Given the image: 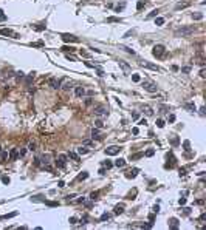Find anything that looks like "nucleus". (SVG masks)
<instances>
[{
  "label": "nucleus",
  "mask_w": 206,
  "mask_h": 230,
  "mask_svg": "<svg viewBox=\"0 0 206 230\" xmlns=\"http://www.w3.org/2000/svg\"><path fill=\"white\" fill-rule=\"evenodd\" d=\"M192 32H194V28L192 26H188V28H178V30L175 31V36H189V34H192Z\"/></svg>",
  "instance_id": "obj_1"
},
{
  "label": "nucleus",
  "mask_w": 206,
  "mask_h": 230,
  "mask_svg": "<svg viewBox=\"0 0 206 230\" xmlns=\"http://www.w3.org/2000/svg\"><path fill=\"white\" fill-rule=\"evenodd\" d=\"M95 114H96V116H99V118H104V116H107V114H108L107 107H104V105H98V107L95 108Z\"/></svg>",
  "instance_id": "obj_2"
},
{
  "label": "nucleus",
  "mask_w": 206,
  "mask_h": 230,
  "mask_svg": "<svg viewBox=\"0 0 206 230\" xmlns=\"http://www.w3.org/2000/svg\"><path fill=\"white\" fill-rule=\"evenodd\" d=\"M164 51H166V48L163 47V45H155L153 49H152V54L155 57H161L163 54H164Z\"/></svg>",
  "instance_id": "obj_3"
},
{
  "label": "nucleus",
  "mask_w": 206,
  "mask_h": 230,
  "mask_svg": "<svg viewBox=\"0 0 206 230\" xmlns=\"http://www.w3.org/2000/svg\"><path fill=\"white\" fill-rule=\"evenodd\" d=\"M121 150H123V148L118 147V145H112V147L106 148V154H107V156H115V154H118Z\"/></svg>",
  "instance_id": "obj_4"
},
{
  "label": "nucleus",
  "mask_w": 206,
  "mask_h": 230,
  "mask_svg": "<svg viewBox=\"0 0 206 230\" xmlns=\"http://www.w3.org/2000/svg\"><path fill=\"white\" fill-rule=\"evenodd\" d=\"M143 88H144L146 91H149V93H157L158 87L155 85V83H152V82H144L143 83Z\"/></svg>",
  "instance_id": "obj_5"
},
{
  "label": "nucleus",
  "mask_w": 206,
  "mask_h": 230,
  "mask_svg": "<svg viewBox=\"0 0 206 230\" xmlns=\"http://www.w3.org/2000/svg\"><path fill=\"white\" fill-rule=\"evenodd\" d=\"M0 34L2 36H11L12 39H19V34L14 32L12 30H9V28H2V30H0Z\"/></svg>",
  "instance_id": "obj_6"
},
{
  "label": "nucleus",
  "mask_w": 206,
  "mask_h": 230,
  "mask_svg": "<svg viewBox=\"0 0 206 230\" xmlns=\"http://www.w3.org/2000/svg\"><path fill=\"white\" fill-rule=\"evenodd\" d=\"M56 164H57L59 168H65V165H67V156H65V154H59Z\"/></svg>",
  "instance_id": "obj_7"
},
{
  "label": "nucleus",
  "mask_w": 206,
  "mask_h": 230,
  "mask_svg": "<svg viewBox=\"0 0 206 230\" xmlns=\"http://www.w3.org/2000/svg\"><path fill=\"white\" fill-rule=\"evenodd\" d=\"M48 83H50V87H51V88H54V90H59V88H61V85H62L61 80H59V79H54V77L50 79Z\"/></svg>",
  "instance_id": "obj_8"
},
{
  "label": "nucleus",
  "mask_w": 206,
  "mask_h": 230,
  "mask_svg": "<svg viewBox=\"0 0 206 230\" xmlns=\"http://www.w3.org/2000/svg\"><path fill=\"white\" fill-rule=\"evenodd\" d=\"M62 40L64 42H78V37H74L73 34H62Z\"/></svg>",
  "instance_id": "obj_9"
},
{
  "label": "nucleus",
  "mask_w": 206,
  "mask_h": 230,
  "mask_svg": "<svg viewBox=\"0 0 206 230\" xmlns=\"http://www.w3.org/2000/svg\"><path fill=\"white\" fill-rule=\"evenodd\" d=\"M141 65H143V66H147V68H150V70H155V71H158V66H157V65L150 63V62H147V60L141 62Z\"/></svg>",
  "instance_id": "obj_10"
},
{
  "label": "nucleus",
  "mask_w": 206,
  "mask_h": 230,
  "mask_svg": "<svg viewBox=\"0 0 206 230\" xmlns=\"http://www.w3.org/2000/svg\"><path fill=\"white\" fill-rule=\"evenodd\" d=\"M74 93H76V96H78V97H84V96H85V90H84L82 87H76Z\"/></svg>",
  "instance_id": "obj_11"
},
{
  "label": "nucleus",
  "mask_w": 206,
  "mask_h": 230,
  "mask_svg": "<svg viewBox=\"0 0 206 230\" xmlns=\"http://www.w3.org/2000/svg\"><path fill=\"white\" fill-rule=\"evenodd\" d=\"M19 158V151H17V148H12L11 151H9V159L11 161H14V159H17Z\"/></svg>",
  "instance_id": "obj_12"
},
{
  "label": "nucleus",
  "mask_w": 206,
  "mask_h": 230,
  "mask_svg": "<svg viewBox=\"0 0 206 230\" xmlns=\"http://www.w3.org/2000/svg\"><path fill=\"white\" fill-rule=\"evenodd\" d=\"M115 165L118 167V168H123V167L125 165V159H123V158H119V159L115 161Z\"/></svg>",
  "instance_id": "obj_13"
},
{
  "label": "nucleus",
  "mask_w": 206,
  "mask_h": 230,
  "mask_svg": "<svg viewBox=\"0 0 206 230\" xmlns=\"http://www.w3.org/2000/svg\"><path fill=\"white\" fill-rule=\"evenodd\" d=\"M169 225H170V229H178V219H177V218H170Z\"/></svg>",
  "instance_id": "obj_14"
},
{
  "label": "nucleus",
  "mask_w": 206,
  "mask_h": 230,
  "mask_svg": "<svg viewBox=\"0 0 206 230\" xmlns=\"http://www.w3.org/2000/svg\"><path fill=\"white\" fill-rule=\"evenodd\" d=\"M91 137H93V139H101V136H99V130L98 128H93V130H91Z\"/></svg>",
  "instance_id": "obj_15"
},
{
  "label": "nucleus",
  "mask_w": 206,
  "mask_h": 230,
  "mask_svg": "<svg viewBox=\"0 0 206 230\" xmlns=\"http://www.w3.org/2000/svg\"><path fill=\"white\" fill-rule=\"evenodd\" d=\"M138 171H140L138 168H132V170H130L129 173H127V178H135L136 174H138Z\"/></svg>",
  "instance_id": "obj_16"
},
{
  "label": "nucleus",
  "mask_w": 206,
  "mask_h": 230,
  "mask_svg": "<svg viewBox=\"0 0 206 230\" xmlns=\"http://www.w3.org/2000/svg\"><path fill=\"white\" fill-rule=\"evenodd\" d=\"M106 22H107V23H115V22H116V23H119V22H121V19H119V17H107Z\"/></svg>",
  "instance_id": "obj_17"
},
{
  "label": "nucleus",
  "mask_w": 206,
  "mask_h": 230,
  "mask_svg": "<svg viewBox=\"0 0 206 230\" xmlns=\"http://www.w3.org/2000/svg\"><path fill=\"white\" fill-rule=\"evenodd\" d=\"M189 6V2H183V3H178V5L175 6V9L178 11V9H183V8H188Z\"/></svg>",
  "instance_id": "obj_18"
},
{
  "label": "nucleus",
  "mask_w": 206,
  "mask_h": 230,
  "mask_svg": "<svg viewBox=\"0 0 206 230\" xmlns=\"http://www.w3.org/2000/svg\"><path fill=\"white\" fill-rule=\"evenodd\" d=\"M68 158H71L73 161H79V154L74 153V151H70V153H68Z\"/></svg>",
  "instance_id": "obj_19"
},
{
  "label": "nucleus",
  "mask_w": 206,
  "mask_h": 230,
  "mask_svg": "<svg viewBox=\"0 0 206 230\" xmlns=\"http://www.w3.org/2000/svg\"><path fill=\"white\" fill-rule=\"evenodd\" d=\"M87 178H88V173H87V171H82V173L78 176V179H79V181H85Z\"/></svg>",
  "instance_id": "obj_20"
},
{
  "label": "nucleus",
  "mask_w": 206,
  "mask_h": 230,
  "mask_svg": "<svg viewBox=\"0 0 206 230\" xmlns=\"http://www.w3.org/2000/svg\"><path fill=\"white\" fill-rule=\"evenodd\" d=\"M144 156V153H135V154H130V159H140V158H143Z\"/></svg>",
  "instance_id": "obj_21"
},
{
  "label": "nucleus",
  "mask_w": 206,
  "mask_h": 230,
  "mask_svg": "<svg viewBox=\"0 0 206 230\" xmlns=\"http://www.w3.org/2000/svg\"><path fill=\"white\" fill-rule=\"evenodd\" d=\"M119 66H121V68H123V70L125 71V73H129V71H130V68H129V65L125 63V62H119Z\"/></svg>",
  "instance_id": "obj_22"
},
{
  "label": "nucleus",
  "mask_w": 206,
  "mask_h": 230,
  "mask_svg": "<svg viewBox=\"0 0 206 230\" xmlns=\"http://www.w3.org/2000/svg\"><path fill=\"white\" fill-rule=\"evenodd\" d=\"M87 151H88V148L85 147V145H82V147H79V148H78V153H79V154H85Z\"/></svg>",
  "instance_id": "obj_23"
},
{
  "label": "nucleus",
  "mask_w": 206,
  "mask_h": 230,
  "mask_svg": "<svg viewBox=\"0 0 206 230\" xmlns=\"http://www.w3.org/2000/svg\"><path fill=\"white\" fill-rule=\"evenodd\" d=\"M143 110L146 111V114H147V116H152V114H153V110H152L150 107H143Z\"/></svg>",
  "instance_id": "obj_24"
},
{
  "label": "nucleus",
  "mask_w": 206,
  "mask_h": 230,
  "mask_svg": "<svg viewBox=\"0 0 206 230\" xmlns=\"http://www.w3.org/2000/svg\"><path fill=\"white\" fill-rule=\"evenodd\" d=\"M61 87L64 90H71V88H73V83H71V82H65L64 85H61Z\"/></svg>",
  "instance_id": "obj_25"
},
{
  "label": "nucleus",
  "mask_w": 206,
  "mask_h": 230,
  "mask_svg": "<svg viewBox=\"0 0 206 230\" xmlns=\"http://www.w3.org/2000/svg\"><path fill=\"white\" fill-rule=\"evenodd\" d=\"M192 19L194 20H201L203 19V14H201V12H195V14H192Z\"/></svg>",
  "instance_id": "obj_26"
},
{
  "label": "nucleus",
  "mask_w": 206,
  "mask_h": 230,
  "mask_svg": "<svg viewBox=\"0 0 206 230\" xmlns=\"http://www.w3.org/2000/svg\"><path fill=\"white\" fill-rule=\"evenodd\" d=\"M186 110H189V111H195V105L192 102H188L186 103Z\"/></svg>",
  "instance_id": "obj_27"
},
{
  "label": "nucleus",
  "mask_w": 206,
  "mask_h": 230,
  "mask_svg": "<svg viewBox=\"0 0 206 230\" xmlns=\"http://www.w3.org/2000/svg\"><path fill=\"white\" fill-rule=\"evenodd\" d=\"M33 28H34L36 31H44L47 26H45V25H33Z\"/></svg>",
  "instance_id": "obj_28"
},
{
  "label": "nucleus",
  "mask_w": 206,
  "mask_h": 230,
  "mask_svg": "<svg viewBox=\"0 0 206 230\" xmlns=\"http://www.w3.org/2000/svg\"><path fill=\"white\" fill-rule=\"evenodd\" d=\"M163 23H164V19H163V17H157V19H155V25H158V26H161Z\"/></svg>",
  "instance_id": "obj_29"
},
{
  "label": "nucleus",
  "mask_w": 206,
  "mask_h": 230,
  "mask_svg": "<svg viewBox=\"0 0 206 230\" xmlns=\"http://www.w3.org/2000/svg\"><path fill=\"white\" fill-rule=\"evenodd\" d=\"M153 154H155V150H153V148H149V150H147V151L144 153V156L150 158V156H153Z\"/></svg>",
  "instance_id": "obj_30"
},
{
  "label": "nucleus",
  "mask_w": 206,
  "mask_h": 230,
  "mask_svg": "<svg viewBox=\"0 0 206 230\" xmlns=\"http://www.w3.org/2000/svg\"><path fill=\"white\" fill-rule=\"evenodd\" d=\"M123 212H124V207L123 206H116L115 207V213H116V215H119V213H123Z\"/></svg>",
  "instance_id": "obj_31"
},
{
  "label": "nucleus",
  "mask_w": 206,
  "mask_h": 230,
  "mask_svg": "<svg viewBox=\"0 0 206 230\" xmlns=\"http://www.w3.org/2000/svg\"><path fill=\"white\" fill-rule=\"evenodd\" d=\"M16 215H17V212L9 213V215H3V216H0V219H8V218H12V216H16Z\"/></svg>",
  "instance_id": "obj_32"
},
{
  "label": "nucleus",
  "mask_w": 206,
  "mask_h": 230,
  "mask_svg": "<svg viewBox=\"0 0 206 230\" xmlns=\"http://www.w3.org/2000/svg\"><path fill=\"white\" fill-rule=\"evenodd\" d=\"M99 219H101V221H108V219H110V215H108V213H102Z\"/></svg>",
  "instance_id": "obj_33"
},
{
  "label": "nucleus",
  "mask_w": 206,
  "mask_h": 230,
  "mask_svg": "<svg viewBox=\"0 0 206 230\" xmlns=\"http://www.w3.org/2000/svg\"><path fill=\"white\" fill-rule=\"evenodd\" d=\"M144 6H146V2H143V0H140V2L136 3V9H143Z\"/></svg>",
  "instance_id": "obj_34"
},
{
  "label": "nucleus",
  "mask_w": 206,
  "mask_h": 230,
  "mask_svg": "<svg viewBox=\"0 0 206 230\" xmlns=\"http://www.w3.org/2000/svg\"><path fill=\"white\" fill-rule=\"evenodd\" d=\"M183 147H184V150H186V151H189V150H191V144H189V141H184V142H183Z\"/></svg>",
  "instance_id": "obj_35"
},
{
  "label": "nucleus",
  "mask_w": 206,
  "mask_h": 230,
  "mask_svg": "<svg viewBox=\"0 0 206 230\" xmlns=\"http://www.w3.org/2000/svg\"><path fill=\"white\" fill-rule=\"evenodd\" d=\"M164 124H166V122H164L163 119H158V120H157V127H158V128H163V127H164Z\"/></svg>",
  "instance_id": "obj_36"
},
{
  "label": "nucleus",
  "mask_w": 206,
  "mask_h": 230,
  "mask_svg": "<svg viewBox=\"0 0 206 230\" xmlns=\"http://www.w3.org/2000/svg\"><path fill=\"white\" fill-rule=\"evenodd\" d=\"M95 125H96V128H102V127H104V122H102L101 119H98V120L95 122Z\"/></svg>",
  "instance_id": "obj_37"
},
{
  "label": "nucleus",
  "mask_w": 206,
  "mask_h": 230,
  "mask_svg": "<svg viewBox=\"0 0 206 230\" xmlns=\"http://www.w3.org/2000/svg\"><path fill=\"white\" fill-rule=\"evenodd\" d=\"M28 150L34 151V150H36V142H29V144H28Z\"/></svg>",
  "instance_id": "obj_38"
},
{
  "label": "nucleus",
  "mask_w": 206,
  "mask_h": 230,
  "mask_svg": "<svg viewBox=\"0 0 206 230\" xmlns=\"http://www.w3.org/2000/svg\"><path fill=\"white\" fill-rule=\"evenodd\" d=\"M121 49H124V51H127L129 54H135V51H133V49H130L129 47H119Z\"/></svg>",
  "instance_id": "obj_39"
},
{
  "label": "nucleus",
  "mask_w": 206,
  "mask_h": 230,
  "mask_svg": "<svg viewBox=\"0 0 206 230\" xmlns=\"http://www.w3.org/2000/svg\"><path fill=\"white\" fill-rule=\"evenodd\" d=\"M178 144H180V139H178V137H177V136L172 137V145H174V147H177Z\"/></svg>",
  "instance_id": "obj_40"
},
{
  "label": "nucleus",
  "mask_w": 206,
  "mask_h": 230,
  "mask_svg": "<svg viewBox=\"0 0 206 230\" xmlns=\"http://www.w3.org/2000/svg\"><path fill=\"white\" fill-rule=\"evenodd\" d=\"M132 80H133V82H140V80H141V77L138 76V74H132Z\"/></svg>",
  "instance_id": "obj_41"
},
{
  "label": "nucleus",
  "mask_w": 206,
  "mask_h": 230,
  "mask_svg": "<svg viewBox=\"0 0 206 230\" xmlns=\"http://www.w3.org/2000/svg\"><path fill=\"white\" fill-rule=\"evenodd\" d=\"M33 79H34V73H31V74H28V76H27V83H29V82H31V80H33Z\"/></svg>",
  "instance_id": "obj_42"
},
{
  "label": "nucleus",
  "mask_w": 206,
  "mask_h": 230,
  "mask_svg": "<svg viewBox=\"0 0 206 230\" xmlns=\"http://www.w3.org/2000/svg\"><path fill=\"white\" fill-rule=\"evenodd\" d=\"M82 144L85 145V147H93V142H91V141H84Z\"/></svg>",
  "instance_id": "obj_43"
},
{
  "label": "nucleus",
  "mask_w": 206,
  "mask_h": 230,
  "mask_svg": "<svg viewBox=\"0 0 206 230\" xmlns=\"http://www.w3.org/2000/svg\"><path fill=\"white\" fill-rule=\"evenodd\" d=\"M112 165H113V164H112L110 161H106V162H104V167H106V168H112Z\"/></svg>",
  "instance_id": "obj_44"
},
{
  "label": "nucleus",
  "mask_w": 206,
  "mask_h": 230,
  "mask_svg": "<svg viewBox=\"0 0 206 230\" xmlns=\"http://www.w3.org/2000/svg\"><path fill=\"white\" fill-rule=\"evenodd\" d=\"M2 182H3V184H9V178H6V176H2Z\"/></svg>",
  "instance_id": "obj_45"
},
{
  "label": "nucleus",
  "mask_w": 206,
  "mask_h": 230,
  "mask_svg": "<svg viewBox=\"0 0 206 230\" xmlns=\"http://www.w3.org/2000/svg\"><path fill=\"white\" fill-rule=\"evenodd\" d=\"M157 14H158V9H153V11H152V12H150V14H149V17H155V16H157Z\"/></svg>",
  "instance_id": "obj_46"
},
{
  "label": "nucleus",
  "mask_w": 206,
  "mask_h": 230,
  "mask_svg": "<svg viewBox=\"0 0 206 230\" xmlns=\"http://www.w3.org/2000/svg\"><path fill=\"white\" fill-rule=\"evenodd\" d=\"M98 195H99L98 191H93V193L90 195V198H91V199H96V198H98Z\"/></svg>",
  "instance_id": "obj_47"
},
{
  "label": "nucleus",
  "mask_w": 206,
  "mask_h": 230,
  "mask_svg": "<svg viewBox=\"0 0 206 230\" xmlns=\"http://www.w3.org/2000/svg\"><path fill=\"white\" fill-rule=\"evenodd\" d=\"M62 49H64V51H74V48H73V47H64Z\"/></svg>",
  "instance_id": "obj_48"
},
{
  "label": "nucleus",
  "mask_w": 206,
  "mask_h": 230,
  "mask_svg": "<svg viewBox=\"0 0 206 230\" xmlns=\"http://www.w3.org/2000/svg\"><path fill=\"white\" fill-rule=\"evenodd\" d=\"M25 153H27V150H25V148H22V150L19 151V156H20V158H22V156H25Z\"/></svg>",
  "instance_id": "obj_49"
},
{
  "label": "nucleus",
  "mask_w": 206,
  "mask_h": 230,
  "mask_svg": "<svg viewBox=\"0 0 206 230\" xmlns=\"http://www.w3.org/2000/svg\"><path fill=\"white\" fill-rule=\"evenodd\" d=\"M76 221H78V218H76V216H71V218H70V222H71V224H74Z\"/></svg>",
  "instance_id": "obj_50"
},
{
  "label": "nucleus",
  "mask_w": 206,
  "mask_h": 230,
  "mask_svg": "<svg viewBox=\"0 0 206 230\" xmlns=\"http://www.w3.org/2000/svg\"><path fill=\"white\" fill-rule=\"evenodd\" d=\"M175 120V114H169V122H174Z\"/></svg>",
  "instance_id": "obj_51"
},
{
  "label": "nucleus",
  "mask_w": 206,
  "mask_h": 230,
  "mask_svg": "<svg viewBox=\"0 0 206 230\" xmlns=\"http://www.w3.org/2000/svg\"><path fill=\"white\" fill-rule=\"evenodd\" d=\"M0 19H2V20H5V19H6V16L3 14V11H2V9H0Z\"/></svg>",
  "instance_id": "obj_52"
},
{
  "label": "nucleus",
  "mask_w": 206,
  "mask_h": 230,
  "mask_svg": "<svg viewBox=\"0 0 206 230\" xmlns=\"http://www.w3.org/2000/svg\"><path fill=\"white\" fill-rule=\"evenodd\" d=\"M178 202H180V206H184V204H186V199H184V198H181V199L178 201Z\"/></svg>",
  "instance_id": "obj_53"
},
{
  "label": "nucleus",
  "mask_w": 206,
  "mask_h": 230,
  "mask_svg": "<svg viewBox=\"0 0 206 230\" xmlns=\"http://www.w3.org/2000/svg\"><path fill=\"white\" fill-rule=\"evenodd\" d=\"M81 56H84V57H88V53H87V51H82V49H81Z\"/></svg>",
  "instance_id": "obj_54"
},
{
  "label": "nucleus",
  "mask_w": 206,
  "mask_h": 230,
  "mask_svg": "<svg viewBox=\"0 0 206 230\" xmlns=\"http://www.w3.org/2000/svg\"><path fill=\"white\" fill-rule=\"evenodd\" d=\"M132 133H133V135H138V133H140V130H138V128L135 127V128H133V130H132Z\"/></svg>",
  "instance_id": "obj_55"
},
{
  "label": "nucleus",
  "mask_w": 206,
  "mask_h": 230,
  "mask_svg": "<svg viewBox=\"0 0 206 230\" xmlns=\"http://www.w3.org/2000/svg\"><path fill=\"white\" fill-rule=\"evenodd\" d=\"M130 34H133V30H132V31H127V32H125V34H124V37H129Z\"/></svg>",
  "instance_id": "obj_56"
},
{
  "label": "nucleus",
  "mask_w": 206,
  "mask_h": 230,
  "mask_svg": "<svg viewBox=\"0 0 206 230\" xmlns=\"http://www.w3.org/2000/svg\"><path fill=\"white\" fill-rule=\"evenodd\" d=\"M158 212H160V207L155 206V207H153V213H158Z\"/></svg>",
  "instance_id": "obj_57"
},
{
  "label": "nucleus",
  "mask_w": 206,
  "mask_h": 230,
  "mask_svg": "<svg viewBox=\"0 0 206 230\" xmlns=\"http://www.w3.org/2000/svg\"><path fill=\"white\" fill-rule=\"evenodd\" d=\"M84 201H85V198H84V196H82V198H79V199L76 201V202H79V204H81V202H84Z\"/></svg>",
  "instance_id": "obj_58"
},
{
  "label": "nucleus",
  "mask_w": 206,
  "mask_h": 230,
  "mask_svg": "<svg viewBox=\"0 0 206 230\" xmlns=\"http://www.w3.org/2000/svg\"><path fill=\"white\" fill-rule=\"evenodd\" d=\"M189 71H191V68H189V66H186V68H183V73H189Z\"/></svg>",
  "instance_id": "obj_59"
},
{
  "label": "nucleus",
  "mask_w": 206,
  "mask_h": 230,
  "mask_svg": "<svg viewBox=\"0 0 206 230\" xmlns=\"http://www.w3.org/2000/svg\"><path fill=\"white\" fill-rule=\"evenodd\" d=\"M98 76H104V71L102 70H98Z\"/></svg>",
  "instance_id": "obj_60"
},
{
  "label": "nucleus",
  "mask_w": 206,
  "mask_h": 230,
  "mask_svg": "<svg viewBox=\"0 0 206 230\" xmlns=\"http://www.w3.org/2000/svg\"><path fill=\"white\" fill-rule=\"evenodd\" d=\"M59 187H65V182L64 181H59Z\"/></svg>",
  "instance_id": "obj_61"
},
{
  "label": "nucleus",
  "mask_w": 206,
  "mask_h": 230,
  "mask_svg": "<svg viewBox=\"0 0 206 230\" xmlns=\"http://www.w3.org/2000/svg\"><path fill=\"white\" fill-rule=\"evenodd\" d=\"M0 153H2V147H0Z\"/></svg>",
  "instance_id": "obj_62"
}]
</instances>
